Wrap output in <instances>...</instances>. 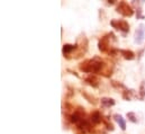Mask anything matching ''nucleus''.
Instances as JSON below:
<instances>
[{
    "instance_id": "1",
    "label": "nucleus",
    "mask_w": 145,
    "mask_h": 134,
    "mask_svg": "<svg viewBox=\"0 0 145 134\" xmlns=\"http://www.w3.org/2000/svg\"><path fill=\"white\" fill-rule=\"evenodd\" d=\"M81 72L90 73V74H101L104 77H110L114 70L111 63L106 62L104 59L99 56H93L92 59H87L79 64Z\"/></svg>"
},
{
    "instance_id": "2",
    "label": "nucleus",
    "mask_w": 145,
    "mask_h": 134,
    "mask_svg": "<svg viewBox=\"0 0 145 134\" xmlns=\"http://www.w3.org/2000/svg\"><path fill=\"white\" fill-rule=\"evenodd\" d=\"M110 39H116V36L114 33H108L104 35L103 37H100V39L98 42V49L101 53H109L112 50Z\"/></svg>"
},
{
    "instance_id": "3",
    "label": "nucleus",
    "mask_w": 145,
    "mask_h": 134,
    "mask_svg": "<svg viewBox=\"0 0 145 134\" xmlns=\"http://www.w3.org/2000/svg\"><path fill=\"white\" fill-rule=\"evenodd\" d=\"M76 44H78V50H76V52H75L74 55H73L74 59L81 58V56L87 52V50H88V39H87V37H86L84 35H83V36H80V37L78 38Z\"/></svg>"
},
{
    "instance_id": "4",
    "label": "nucleus",
    "mask_w": 145,
    "mask_h": 134,
    "mask_svg": "<svg viewBox=\"0 0 145 134\" xmlns=\"http://www.w3.org/2000/svg\"><path fill=\"white\" fill-rule=\"evenodd\" d=\"M116 11L123 15L124 17H132L134 15V9L126 1H120L116 7Z\"/></svg>"
},
{
    "instance_id": "5",
    "label": "nucleus",
    "mask_w": 145,
    "mask_h": 134,
    "mask_svg": "<svg viewBox=\"0 0 145 134\" xmlns=\"http://www.w3.org/2000/svg\"><path fill=\"white\" fill-rule=\"evenodd\" d=\"M110 25L115 30L121 32L124 35L129 32V24L124 19H112V20H110Z\"/></svg>"
},
{
    "instance_id": "6",
    "label": "nucleus",
    "mask_w": 145,
    "mask_h": 134,
    "mask_svg": "<svg viewBox=\"0 0 145 134\" xmlns=\"http://www.w3.org/2000/svg\"><path fill=\"white\" fill-rule=\"evenodd\" d=\"M78 50V44H64L62 47V53L65 59H71V55Z\"/></svg>"
},
{
    "instance_id": "7",
    "label": "nucleus",
    "mask_w": 145,
    "mask_h": 134,
    "mask_svg": "<svg viewBox=\"0 0 145 134\" xmlns=\"http://www.w3.org/2000/svg\"><path fill=\"white\" fill-rule=\"evenodd\" d=\"M145 39V25L141 24L138 26V28L135 32V43L137 44H142L143 41Z\"/></svg>"
},
{
    "instance_id": "8",
    "label": "nucleus",
    "mask_w": 145,
    "mask_h": 134,
    "mask_svg": "<svg viewBox=\"0 0 145 134\" xmlns=\"http://www.w3.org/2000/svg\"><path fill=\"white\" fill-rule=\"evenodd\" d=\"M90 122L93 124V125H98L100 123H103V120H104V116L101 115V113L99 110H92L90 113Z\"/></svg>"
},
{
    "instance_id": "9",
    "label": "nucleus",
    "mask_w": 145,
    "mask_h": 134,
    "mask_svg": "<svg viewBox=\"0 0 145 134\" xmlns=\"http://www.w3.org/2000/svg\"><path fill=\"white\" fill-rule=\"evenodd\" d=\"M84 81L87 85L91 86L92 88H98L99 87V79L95 74H89L84 78Z\"/></svg>"
},
{
    "instance_id": "10",
    "label": "nucleus",
    "mask_w": 145,
    "mask_h": 134,
    "mask_svg": "<svg viewBox=\"0 0 145 134\" xmlns=\"http://www.w3.org/2000/svg\"><path fill=\"white\" fill-rule=\"evenodd\" d=\"M121 56L125 59V60H128V61H132L135 59V53L131 50H119Z\"/></svg>"
},
{
    "instance_id": "11",
    "label": "nucleus",
    "mask_w": 145,
    "mask_h": 134,
    "mask_svg": "<svg viewBox=\"0 0 145 134\" xmlns=\"http://www.w3.org/2000/svg\"><path fill=\"white\" fill-rule=\"evenodd\" d=\"M100 104H101V107L104 108H110L115 105V101L110 97H103L100 99Z\"/></svg>"
},
{
    "instance_id": "12",
    "label": "nucleus",
    "mask_w": 145,
    "mask_h": 134,
    "mask_svg": "<svg viewBox=\"0 0 145 134\" xmlns=\"http://www.w3.org/2000/svg\"><path fill=\"white\" fill-rule=\"evenodd\" d=\"M81 95H82V96L86 98V101H88V102H90V104H92V105H97V104H98L97 98H96V97H93L92 95L88 94L86 90H81Z\"/></svg>"
},
{
    "instance_id": "13",
    "label": "nucleus",
    "mask_w": 145,
    "mask_h": 134,
    "mask_svg": "<svg viewBox=\"0 0 145 134\" xmlns=\"http://www.w3.org/2000/svg\"><path fill=\"white\" fill-rule=\"evenodd\" d=\"M114 118H115V121L117 122V124L119 125V127H120L123 131H125V130H126V122H125V120L123 118V116L119 115V114H115V115H114Z\"/></svg>"
},
{
    "instance_id": "14",
    "label": "nucleus",
    "mask_w": 145,
    "mask_h": 134,
    "mask_svg": "<svg viewBox=\"0 0 145 134\" xmlns=\"http://www.w3.org/2000/svg\"><path fill=\"white\" fill-rule=\"evenodd\" d=\"M110 83H111V86H112L114 88H116V89H121V90H126V89H127V88L125 87V85H123L121 82H118V81H116V80H111Z\"/></svg>"
},
{
    "instance_id": "15",
    "label": "nucleus",
    "mask_w": 145,
    "mask_h": 134,
    "mask_svg": "<svg viewBox=\"0 0 145 134\" xmlns=\"http://www.w3.org/2000/svg\"><path fill=\"white\" fill-rule=\"evenodd\" d=\"M133 94H134V90H128V89H126V90H124L123 91V98L125 99V101H131L132 99V97H133Z\"/></svg>"
},
{
    "instance_id": "16",
    "label": "nucleus",
    "mask_w": 145,
    "mask_h": 134,
    "mask_svg": "<svg viewBox=\"0 0 145 134\" xmlns=\"http://www.w3.org/2000/svg\"><path fill=\"white\" fill-rule=\"evenodd\" d=\"M103 123H104V125L106 126V129H107L108 131H114V130H115V127H114L112 123L109 121L108 117H104V120H103Z\"/></svg>"
},
{
    "instance_id": "17",
    "label": "nucleus",
    "mask_w": 145,
    "mask_h": 134,
    "mask_svg": "<svg viewBox=\"0 0 145 134\" xmlns=\"http://www.w3.org/2000/svg\"><path fill=\"white\" fill-rule=\"evenodd\" d=\"M126 117L128 118V121H129V122H132V123H137V117H136L135 113L129 112V113H127V114H126Z\"/></svg>"
},
{
    "instance_id": "18",
    "label": "nucleus",
    "mask_w": 145,
    "mask_h": 134,
    "mask_svg": "<svg viewBox=\"0 0 145 134\" xmlns=\"http://www.w3.org/2000/svg\"><path fill=\"white\" fill-rule=\"evenodd\" d=\"M140 98L141 99H144L145 98V82L143 81L140 86Z\"/></svg>"
},
{
    "instance_id": "19",
    "label": "nucleus",
    "mask_w": 145,
    "mask_h": 134,
    "mask_svg": "<svg viewBox=\"0 0 145 134\" xmlns=\"http://www.w3.org/2000/svg\"><path fill=\"white\" fill-rule=\"evenodd\" d=\"M107 3H108V5H114V3H115V1H114V0H109Z\"/></svg>"
}]
</instances>
